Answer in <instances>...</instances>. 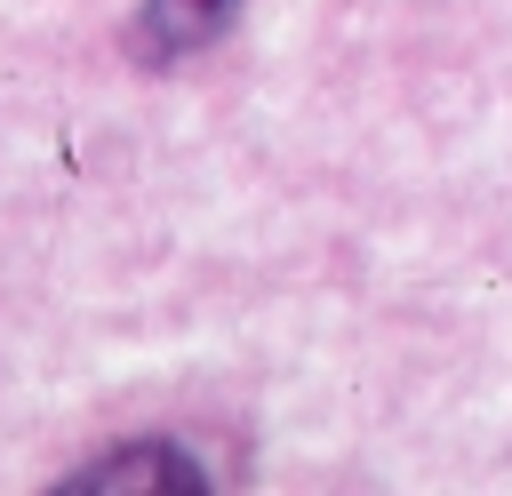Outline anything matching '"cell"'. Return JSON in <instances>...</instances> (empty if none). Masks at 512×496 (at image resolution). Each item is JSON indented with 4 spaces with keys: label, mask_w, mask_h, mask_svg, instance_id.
Instances as JSON below:
<instances>
[{
    "label": "cell",
    "mask_w": 512,
    "mask_h": 496,
    "mask_svg": "<svg viewBox=\"0 0 512 496\" xmlns=\"http://www.w3.org/2000/svg\"><path fill=\"white\" fill-rule=\"evenodd\" d=\"M224 16H232V0H144L128 48H136L144 64H168V56H192Z\"/></svg>",
    "instance_id": "6da1fadb"
}]
</instances>
